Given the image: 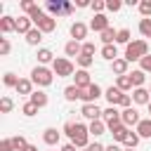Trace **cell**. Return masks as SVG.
<instances>
[{"mask_svg":"<svg viewBox=\"0 0 151 151\" xmlns=\"http://www.w3.org/2000/svg\"><path fill=\"white\" fill-rule=\"evenodd\" d=\"M64 52H66V57H78V54L83 52V42H78V40H68V42L64 45Z\"/></svg>","mask_w":151,"mask_h":151,"instance_id":"cb8c5ba5","label":"cell"},{"mask_svg":"<svg viewBox=\"0 0 151 151\" xmlns=\"http://www.w3.org/2000/svg\"><path fill=\"white\" fill-rule=\"evenodd\" d=\"M12 144H14V151H24V149L28 146V142H26L24 134H14V137H12Z\"/></svg>","mask_w":151,"mask_h":151,"instance_id":"8d00e7d4","label":"cell"},{"mask_svg":"<svg viewBox=\"0 0 151 151\" xmlns=\"http://www.w3.org/2000/svg\"><path fill=\"white\" fill-rule=\"evenodd\" d=\"M45 7H47V14L54 17V19L61 17V14H71V12H73V5L66 2V0H50Z\"/></svg>","mask_w":151,"mask_h":151,"instance_id":"5b68a950","label":"cell"},{"mask_svg":"<svg viewBox=\"0 0 151 151\" xmlns=\"http://www.w3.org/2000/svg\"><path fill=\"white\" fill-rule=\"evenodd\" d=\"M59 151H78V149H76V144H71V142H68V144H64Z\"/></svg>","mask_w":151,"mask_h":151,"instance_id":"f907efd6","label":"cell"},{"mask_svg":"<svg viewBox=\"0 0 151 151\" xmlns=\"http://www.w3.org/2000/svg\"><path fill=\"white\" fill-rule=\"evenodd\" d=\"M24 151H38V146H33V144H28V146H26Z\"/></svg>","mask_w":151,"mask_h":151,"instance_id":"db71d44e","label":"cell"},{"mask_svg":"<svg viewBox=\"0 0 151 151\" xmlns=\"http://www.w3.org/2000/svg\"><path fill=\"white\" fill-rule=\"evenodd\" d=\"M132 101H134V104H144V106H149V101H151V92H149V87H134V90H132Z\"/></svg>","mask_w":151,"mask_h":151,"instance_id":"5bb4252c","label":"cell"},{"mask_svg":"<svg viewBox=\"0 0 151 151\" xmlns=\"http://www.w3.org/2000/svg\"><path fill=\"white\" fill-rule=\"evenodd\" d=\"M76 7H92V2H87V0H78Z\"/></svg>","mask_w":151,"mask_h":151,"instance_id":"f5cc1de1","label":"cell"},{"mask_svg":"<svg viewBox=\"0 0 151 151\" xmlns=\"http://www.w3.org/2000/svg\"><path fill=\"white\" fill-rule=\"evenodd\" d=\"M87 31H90V26H87V24H83V21H73V24H71V40L85 42Z\"/></svg>","mask_w":151,"mask_h":151,"instance_id":"9c48e42d","label":"cell"},{"mask_svg":"<svg viewBox=\"0 0 151 151\" xmlns=\"http://www.w3.org/2000/svg\"><path fill=\"white\" fill-rule=\"evenodd\" d=\"M139 68H142L144 73H151V54H146V57L139 61Z\"/></svg>","mask_w":151,"mask_h":151,"instance_id":"7dc6e473","label":"cell"},{"mask_svg":"<svg viewBox=\"0 0 151 151\" xmlns=\"http://www.w3.org/2000/svg\"><path fill=\"white\" fill-rule=\"evenodd\" d=\"M21 113H24V116H26V118H33V116H35V113H38V106H35V104H33V101H26V104H24V106H21Z\"/></svg>","mask_w":151,"mask_h":151,"instance_id":"74e56055","label":"cell"},{"mask_svg":"<svg viewBox=\"0 0 151 151\" xmlns=\"http://www.w3.org/2000/svg\"><path fill=\"white\" fill-rule=\"evenodd\" d=\"M35 28H40L42 33H52V31L57 28V19H54V17H50V14L45 12V14L35 21Z\"/></svg>","mask_w":151,"mask_h":151,"instance_id":"8fae6325","label":"cell"},{"mask_svg":"<svg viewBox=\"0 0 151 151\" xmlns=\"http://www.w3.org/2000/svg\"><path fill=\"white\" fill-rule=\"evenodd\" d=\"M83 97V90L80 87H76V85H66L64 87V99L66 101H76V99H80Z\"/></svg>","mask_w":151,"mask_h":151,"instance_id":"d4e9b609","label":"cell"},{"mask_svg":"<svg viewBox=\"0 0 151 151\" xmlns=\"http://www.w3.org/2000/svg\"><path fill=\"white\" fill-rule=\"evenodd\" d=\"M123 151H137V149H123Z\"/></svg>","mask_w":151,"mask_h":151,"instance_id":"9f6ffc18","label":"cell"},{"mask_svg":"<svg viewBox=\"0 0 151 151\" xmlns=\"http://www.w3.org/2000/svg\"><path fill=\"white\" fill-rule=\"evenodd\" d=\"M139 14H142V19H151V0L139 2Z\"/></svg>","mask_w":151,"mask_h":151,"instance_id":"f35d334b","label":"cell"},{"mask_svg":"<svg viewBox=\"0 0 151 151\" xmlns=\"http://www.w3.org/2000/svg\"><path fill=\"white\" fill-rule=\"evenodd\" d=\"M101 35V42L104 45H116V35H118V31H113V28H106L104 33H99Z\"/></svg>","mask_w":151,"mask_h":151,"instance_id":"e575fe53","label":"cell"},{"mask_svg":"<svg viewBox=\"0 0 151 151\" xmlns=\"http://www.w3.org/2000/svg\"><path fill=\"white\" fill-rule=\"evenodd\" d=\"M134 132H137L142 139H151V118H142L139 125L134 127Z\"/></svg>","mask_w":151,"mask_h":151,"instance_id":"d6986e66","label":"cell"},{"mask_svg":"<svg viewBox=\"0 0 151 151\" xmlns=\"http://www.w3.org/2000/svg\"><path fill=\"white\" fill-rule=\"evenodd\" d=\"M52 71H54L57 78H68V76L76 73V66H73V61L68 57H57L52 61Z\"/></svg>","mask_w":151,"mask_h":151,"instance_id":"277c9868","label":"cell"},{"mask_svg":"<svg viewBox=\"0 0 151 151\" xmlns=\"http://www.w3.org/2000/svg\"><path fill=\"white\" fill-rule=\"evenodd\" d=\"M28 101H33V104H35L38 109H45V106L50 104V97H47V94H45L42 90H35V92H33V94L28 97Z\"/></svg>","mask_w":151,"mask_h":151,"instance_id":"7402d4cb","label":"cell"},{"mask_svg":"<svg viewBox=\"0 0 151 151\" xmlns=\"http://www.w3.org/2000/svg\"><path fill=\"white\" fill-rule=\"evenodd\" d=\"M139 33L144 38H151V19H139Z\"/></svg>","mask_w":151,"mask_h":151,"instance_id":"ab89813d","label":"cell"},{"mask_svg":"<svg viewBox=\"0 0 151 151\" xmlns=\"http://www.w3.org/2000/svg\"><path fill=\"white\" fill-rule=\"evenodd\" d=\"M130 35H132V33H130V28H118L116 42H118V45H130V42H132V40H130Z\"/></svg>","mask_w":151,"mask_h":151,"instance_id":"d590c367","label":"cell"},{"mask_svg":"<svg viewBox=\"0 0 151 151\" xmlns=\"http://www.w3.org/2000/svg\"><path fill=\"white\" fill-rule=\"evenodd\" d=\"M127 132H130V127L120 123L118 127H113V130H111V134H113V142H116V144H123V142H125V137H127Z\"/></svg>","mask_w":151,"mask_h":151,"instance_id":"4316f807","label":"cell"},{"mask_svg":"<svg viewBox=\"0 0 151 151\" xmlns=\"http://www.w3.org/2000/svg\"><path fill=\"white\" fill-rule=\"evenodd\" d=\"M42 35H45V33H42L40 28H33V31H28V33H26V42H28V45H40Z\"/></svg>","mask_w":151,"mask_h":151,"instance_id":"1f68e13d","label":"cell"},{"mask_svg":"<svg viewBox=\"0 0 151 151\" xmlns=\"http://www.w3.org/2000/svg\"><path fill=\"white\" fill-rule=\"evenodd\" d=\"M87 151H106V146H104V144H99V142H92V144L87 146Z\"/></svg>","mask_w":151,"mask_h":151,"instance_id":"681fc988","label":"cell"},{"mask_svg":"<svg viewBox=\"0 0 151 151\" xmlns=\"http://www.w3.org/2000/svg\"><path fill=\"white\" fill-rule=\"evenodd\" d=\"M101 113H104V111H101L97 104H83V109H80V116H83L85 120H90V123H92V120H101Z\"/></svg>","mask_w":151,"mask_h":151,"instance_id":"30bf717a","label":"cell"},{"mask_svg":"<svg viewBox=\"0 0 151 151\" xmlns=\"http://www.w3.org/2000/svg\"><path fill=\"white\" fill-rule=\"evenodd\" d=\"M146 109H149V118H151V101H149V106H146Z\"/></svg>","mask_w":151,"mask_h":151,"instance_id":"11a10c76","label":"cell"},{"mask_svg":"<svg viewBox=\"0 0 151 151\" xmlns=\"http://www.w3.org/2000/svg\"><path fill=\"white\" fill-rule=\"evenodd\" d=\"M104 97H106L109 106H118V101H120L123 92H120V90H118L116 85H111V87H106V90H104Z\"/></svg>","mask_w":151,"mask_h":151,"instance_id":"e0dca14e","label":"cell"},{"mask_svg":"<svg viewBox=\"0 0 151 151\" xmlns=\"http://www.w3.org/2000/svg\"><path fill=\"white\" fill-rule=\"evenodd\" d=\"M19 7H21V9L26 12V17H28V14H31V12H33V9L38 7V5H35L33 0H21V2H19Z\"/></svg>","mask_w":151,"mask_h":151,"instance_id":"b9f144b4","label":"cell"},{"mask_svg":"<svg viewBox=\"0 0 151 151\" xmlns=\"http://www.w3.org/2000/svg\"><path fill=\"white\" fill-rule=\"evenodd\" d=\"M146 54H149V42L144 38H139V40H132L130 45H125L123 59H127V61H142Z\"/></svg>","mask_w":151,"mask_h":151,"instance_id":"7a4b0ae2","label":"cell"},{"mask_svg":"<svg viewBox=\"0 0 151 151\" xmlns=\"http://www.w3.org/2000/svg\"><path fill=\"white\" fill-rule=\"evenodd\" d=\"M127 68H130V61L123 59V57H118L116 61H111V71L116 76H127Z\"/></svg>","mask_w":151,"mask_h":151,"instance_id":"ac0fdd59","label":"cell"},{"mask_svg":"<svg viewBox=\"0 0 151 151\" xmlns=\"http://www.w3.org/2000/svg\"><path fill=\"white\" fill-rule=\"evenodd\" d=\"M14 31H17V17H9V14L0 17V33L7 35V33H14Z\"/></svg>","mask_w":151,"mask_h":151,"instance_id":"9a60e30c","label":"cell"},{"mask_svg":"<svg viewBox=\"0 0 151 151\" xmlns=\"http://www.w3.org/2000/svg\"><path fill=\"white\" fill-rule=\"evenodd\" d=\"M9 52H12V42H9L7 38H0V54H2V57H7Z\"/></svg>","mask_w":151,"mask_h":151,"instance_id":"ee69618b","label":"cell"},{"mask_svg":"<svg viewBox=\"0 0 151 151\" xmlns=\"http://www.w3.org/2000/svg\"><path fill=\"white\" fill-rule=\"evenodd\" d=\"M101 120L106 123V127H109V132H111L113 127H118V125L123 123V120H120V109H118V106H109V109H104Z\"/></svg>","mask_w":151,"mask_h":151,"instance_id":"8992f818","label":"cell"},{"mask_svg":"<svg viewBox=\"0 0 151 151\" xmlns=\"http://www.w3.org/2000/svg\"><path fill=\"white\" fill-rule=\"evenodd\" d=\"M35 57H38V66H47V64H52V61L57 59V57L52 54V50H47V47H40Z\"/></svg>","mask_w":151,"mask_h":151,"instance_id":"ffe728a7","label":"cell"},{"mask_svg":"<svg viewBox=\"0 0 151 151\" xmlns=\"http://www.w3.org/2000/svg\"><path fill=\"white\" fill-rule=\"evenodd\" d=\"M116 87H118L120 92L134 90V85H132V80H130V73H127V76H118V78H116Z\"/></svg>","mask_w":151,"mask_h":151,"instance_id":"83f0119b","label":"cell"},{"mask_svg":"<svg viewBox=\"0 0 151 151\" xmlns=\"http://www.w3.org/2000/svg\"><path fill=\"white\" fill-rule=\"evenodd\" d=\"M12 109H14V101H12V97L5 94V97L0 99V111H2V113H9Z\"/></svg>","mask_w":151,"mask_h":151,"instance_id":"60d3db41","label":"cell"},{"mask_svg":"<svg viewBox=\"0 0 151 151\" xmlns=\"http://www.w3.org/2000/svg\"><path fill=\"white\" fill-rule=\"evenodd\" d=\"M106 151H123V149H120V144H116V142H113V144H109V146H106Z\"/></svg>","mask_w":151,"mask_h":151,"instance_id":"816d5d0a","label":"cell"},{"mask_svg":"<svg viewBox=\"0 0 151 151\" xmlns=\"http://www.w3.org/2000/svg\"><path fill=\"white\" fill-rule=\"evenodd\" d=\"M90 28H92L94 33H104L106 28H111V26H109V17H106V14H94L92 21H90Z\"/></svg>","mask_w":151,"mask_h":151,"instance_id":"4fadbf2b","label":"cell"},{"mask_svg":"<svg viewBox=\"0 0 151 151\" xmlns=\"http://www.w3.org/2000/svg\"><path fill=\"white\" fill-rule=\"evenodd\" d=\"M139 139H142V137H139V134H137L134 130H130L123 144H125V149H137V144H139Z\"/></svg>","mask_w":151,"mask_h":151,"instance_id":"836d02e7","label":"cell"},{"mask_svg":"<svg viewBox=\"0 0 151 151\" xmlns=\"http://www.w3.org/2000/svg\"><path fill=\"white\" fill-rule=\"evenodd\" d=\"M0 151H14V144H12V137H5L0 142Z\"/></svg>","mask_w":151,"mask_h":151,"instance_id":"c3c4849f","label":"cell"},{"mask_svg":"<svg viewBox=\"0 0 151 151\" xmlns=\"http://www.w3.org/2000/svg\"><path fill=\"white\" fill-rule=\"evenodd\" d=\"M73 85H76V87H80V90H87V87L92 85L90 71H85V68H78V71H76V76H73Z\"/></svg>","mask_w":151,"mask_h":151,"instance_id":"7c38bea8","label":"cell"},{"mask_svg":"<svg viewBox=\"0 0 151 151\" xmlns=\"http://www.w3.org/2000/svg\"><path fill=\"white\" fill-rule=\"evenodd\" d=\"M87 130H90V134H92V137H101L109 127H106V123H104V120H92V123L87 125Z\"/></svg>","mask_w":151,"mask_h":151,"instance_id":"484cf974","label":"cell"},{"mask_svg":"<svg viewBox=\"0 0 151 151\" xmlns=\"http://www.w3.org/2000/svg\"><path fill=\"white\" fill-rule=\"evenodd\" d=\"M99 97H104V90H101L97 83H92L87 90H83V97H80V99H83V104H97Z\"/></svg>","mask_w":151,"mask_h":151,"instance_id":"ba28073f","label":"cell"},{"mask_svg":"<svg viewBox=\"0 0 151 151\" xmlns=\"http://www.w3.org/2000/svg\"><path fill=\"white\" fill-rule=\"evenodd\" d=\"M83 52H85V54H92V57H94V52H97V45H94L92 40H85V42H83Z\"/></svg>","mask_w":151,"mask_h":151,"instance_id":"bcb514c9","label":"cell"},{"mask_svg":"<svg viewBox=\"0 0 151 151\" xmlns=\"http://www.w3.org/2000/svg\"><path fill=\"white\" fill-rule=\"evenodd\" d=\"M19 80H21V78H19L17 73H12V71H7V73L2 76V85H5V87H17Z\"/></svg>","mask_w":151,"mask_h":151,"instance_id":"d6a6232c","label":"cell"},{"mask_svg":"<svg viewBox=\"0 0 151 151\" xmlns=\"http://www.w3.org/2000/svg\"><path fill=\"white\" fill-rule=\"evenodd\" d=\"M120 120H123V125H127V127L132 130V127L139 125L142 118H139V111H137L134 106H130V109H123V111H120Z\"/></svg>","mask_w":151,"mask_h":151,"instance_id":"52a82bcc","label":"cell"},{"mask_svg":"<svg viewBox=\"0 0 151 151\" xmlns=\"http://www.w3.org/2000/svg\"><path fill=\"white\" fill-rule=\"evenodd\" d=\"M14 90H17L19 94H24V97H31V94L35 92V90H33V80H31V78H21V80H19V85H17Z\"/></svg>","mask_w":151,"mask_h":151,"instance_id":"44dd1931","label":"cell"},{"mask_svg":"<svg viewBox=\"0 0 151 151\" xmlns=\"http://www.w3.org/2000/svg\"><path fill=\"white\" fill-rule=\"evenodd\" d=\"M101 57L106 61H116L118 59V47L116 45H101Z\"/></svg>","mask_w":151,"mask_h":151,"instance_id":"f1b7e54d","label":"cell"},{"mask_svg":"<svg viewBox=\"0 0 151 151\" xmlns=\"http://www.w3.org/2000/svg\"><path fill=\"white\" fill-rule=\"evenodd\" d=\"M31 80H33V85H38V87H50V85L54 83V71L47 68V66H35V68L31 71Z\"/></svg>","mask_w":151,"mask_h":151,"instance_id":"3957f363","label":"cell"},{"mask_svg":"<svg viewBox=\"0 0 151 151\" xmlns=\"http://www.w3.org/2000/svg\"><path fill=\"white\" fill-rule=\"evenodd\" d=\"M59 139H61V132H59L57 127H47V130L42 132V142H45L47 146H57Z\"/></svg>","mask_w":151,"mask_h":151,"instance_id":"2e32d148","label":"cell"},{"mask_svg":"<svg viewBox=\"0 0 151 151\" xmlns=\"http://www.w3.org/2000/svg\"><path fill=\"white\" fill-rule=\"evenodd\" d=\"M64 134L71 139V144H76V149H87L90 146V130H87L85 123H66Z\"/></svg>","mask_w":151,"mask_h":151,"instance_id":"6da1fadb","label":"cell"},{"mask_svg":"<svg viewBox=\"0 0 151 151\" xmlns=\"http://www.w3.org/2000/svg\"><path fill=\"white\" fill-rule=\"evenodd\" d=\"M149 92H151V85H149Z\"/></svg>","mask_w":151,"mask_h":151,"instance_id":"6f0895ef","label":"cell"},{"mask_svg":"<svg viewBox=\"0 0 151 151\" xmlns=\"http://www.w3.org/2000/svg\"><path fill=\"white\" fill-rule=\"evenodd\" d=\"M85 151H87V149H85Z\"/></svg>","mask_w":151,"mask_h":151,"instance_id":"680465c9","label":"cell"},{"mask_svg":"<svg viewBox=\"0 0 151 151\" xmlns=\"http://www.w3.org/2000/svg\"><path fill=\"white\" fill-rule=\"evenodd\" d=\"M106 9L109 12H120L123 9V2L120 0H106Z\"/></svg>","mask_w":151,"mask_h":151,"instance_id":"f6af8a7d","label":"cell"},{"mask_svg":"<svg viewBox=\"0 0 151 151\" xmlns=\"http://www.w3.org/2000/svg\"><path fill=\"white\" fill-rule=\"evenodd\" d=\"M35 26H33V21H31V17H17V33H28V31H33Z\"/></svg>","mask_w":151,"mask_h":151,"instance_id":"603a6c76","label":"cell"},{"mask_svg":"<svg viewBox=\"0 0 151 151\" xmlns=\"http://www.w3.org/2000/svg\"><path fill=\"white\" fill-rule=\"evenodd\" d=\"M130 80H132L134 87H144V83H146V73H144L142 68H134V71L130 73Z\"/></svg>","mask_w":151,"mask_h":151,"instance_id":"f546056e","label":"cell"},{"mask_svg":"<svg viewBox=\"0 0 151 151\" xmlns=\"http://www.w3.org/2000/svg\"><path fill=\"white\" fill-rule=\"evenodd\" d=\"M76 64H78L80 68H85V71H87V68L94 64V57H92V54H85V52H80V54L76 57Z\"/></svg>","mask_w":151,"mask_h":151,"instance_id":"4dcf8cb0","label":"cell"},{"mask_svg":"<svg viewBox=\"0 0 151 151\" xmlns=\"http://www.w3.org/2000/svg\"><path fill=\"white\" fill-rule=\"evenodd\" d=\"M90 9H92L94 14H104V9H106V0H94Z\"/></svg>","mask_w":151,"mask_h":151,"instance_id":"7bdbcfd3","label":"cell"}]
</instances>
